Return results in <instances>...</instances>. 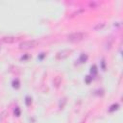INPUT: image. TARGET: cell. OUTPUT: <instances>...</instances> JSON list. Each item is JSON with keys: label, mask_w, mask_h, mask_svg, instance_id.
I'll return each instance as SVG.
<instances>
[{"label": "cell", "mask_w": 123, "mask_h": 123, "mask_svg": "<svg viewBox=\"0 0 123 123\" xmlns=\"http://www.w3.org/2000/svg\"><path fill=\"white\" fill-rule=\"evenodd\" d=\"M86 37V34L84 32H74L69 34L66 37H67V40L69 41H80L84 39Z\"/></svg>", "instance_id": "1"}, {"label": "cell", "mask_w": 123, "mask_h": 123, "mask_svg": "<svg viewBox=\"0 0 123 123\" xmlns=\"http://www.w3.org/2000/svg\"><path fill=\"white\" fill-rule=\"evenodd\" d=\"M37 44V41L35 39H31V40H25L23 42H21L19 44V49L21 50H29L31 48L36 47Z\"/></svg>", "instance_id": "2"}, {"label": "cell", "mask_w": 123, "mask_h": 123, "mask_svg": "<svg viewBox=\"0 0 123 123\" xmlns=\"http://www.w3.org/2000/svg\"><path fill=\"white\" fill-rule=\"evenodd\" d=\"M71 53H72V49H64V50H62V51H60V52H58L56 54V59L57 60H63V59L67 58Z\"/></svg>", "instance_id": "3"}, {"label": "cell", "mask_w": 123, "mask_h": 123, "mask_svg": "<svg viewBox=\"0 0 123 123\" xmlns=\"http://www.w3.org/2000/svg\"><path fill=\"white\" fill-rule=\"evenodd\" d=\"M105 25H106V23H105V22H98V23H96V24L93 26V30H94V31L102 30V29L105 27Z\"/></svg>", "instance_id": "4"}, {"label": "cell", "mask_w": 123, "mask_h": 123, "mask_svg": "<svg viewBox=\"0 0 123 123\" xmlns=\"http://www.w3.org/2000/svg\"><path fill=\"white\" fill-rule=\"evenodd\" d=\"M2 40L6 43H12V42H14L15 37H4L2 38Z\"/></svg>", "instance_id": "5"}, {"label": "cell", "mask_w": 123, "mask_h": 123, "mask_svg": "<svg viewBox=\"0 0 123 123\" xmlns=\"http://www.w3.org/2000/svg\"><path fill=\"white\" fill-rule=\"evenodd\" d=\"M112 43H113V39L111 38V37L108 38L107 41H106V43H105V48L106 49H111V46H112Z\"/></svg>", "instance_id": "6"}, {"label": "cell", "mask_w": 123, "mask_h": 123, "mask_svg": "<svg viewBox=\"0 0 123 123\" xmlns=\"http://www.w3.org/2000/svg\"><path fill=\"white\" fill-rule=\"evenodd\" d=\"M53 83H54V85H55L56 86H59L61 85V83H62V77H61V76L55 77L54 80H53Z\"/></svg>", "instance_id": "7"}, {"label": "cell", "mask_w": 123, "mask_h": 123, "mask_svg": "<svg viewBox=\"0 0 123 123\" xmlns=\"http://www.w3.org/2000/svg\"><path fill=\"white\" fill-rule=\"evenodd\" d=\"M84 12V10H78V11H75L74 12H72V13H71V15H70V16L72 17V16L78 15V14H80V13H81V12Z\"/></svg>", "instance_id": "8"}, {"label": "cell", "mask_w": 123, "mask_h": 123, "mask_svg": "<svg viewBox=\"0 0 123 123\" xmlns=\"http://www.w3.org/2000/svg\"><path fill=\"white\" fill-rule=\"evenodd\" d=\"M86 60H87V56L85 55V54H82L81 57H80V61H81V62H86Z\"/></svg>", "instance_id": "9"}]
</instances>
